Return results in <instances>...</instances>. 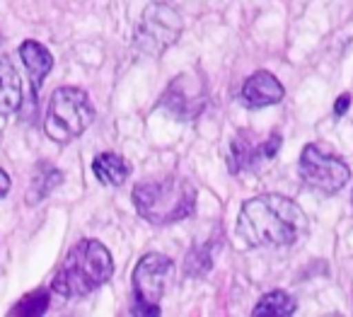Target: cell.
<instances>
[{
  "instance_id": "6",
  "label": "cell",
  "mask_w": 353,
  "mask_h": 317,
  "mask_svg": "<svg viewBox=\"0 0 353 317\" xmlns=\"http://www.w3.org/2000/svg\"><path fill=\"white\" fill-rule=\"evenodd\" d=\"M182 15L167 3H152L143 10L136 27V44L143 54L162 56L182 35Z\"/></svg>"
},
{
  "instance_id": "9",
  "label": "cell",
  "mask_w": 353,
  "mask_h": 317,
  "mask_svg": "<svg viewBox=\"0 0 353 317\" xmlns=\"http://www.w3.org/2000/svg\"><path fill=\"white\" fill-rule=\"evenodd\" d=\"M281 148V136L274 133L266 141H256V136L252 131H240L232 138L230 146V172H245V170H256L259 162H266L279 153Z\"/></svg>"
},
{
  "instance_id": "7",
  "label": "cell",
  "mask_w": 353,
  "mask_h": 317,
  "mask_svg": "<svg viewBox=\"0 0 353 317\" xmlns=\"http://www.w3.org/2000/svg\"><path fill=\"white\" fill-rule=\"evenodd\" d=\"M300 177L305 180V184L322 194H336L348 184L351 170L341 157L327 153L317 143H310L300 155Z\"/></svg>"
},
{
  "instance_id": "14",
  "label": "cell",
  "mask_w": 353,
  "mask_h": 317,
  "mask_svg": "<svg viewBox=\"0 0 353 317\" xmlns=\"http://www.w3.org/2000/svg\"><path fill=\"white\" fill-rule=\"evenodd\" d=\"M63 182V172L56 170L54 165H49V162H41V165H37L34 175H32V184H30V191H27V204H39V201H44L46 196L51 194V191L56 189V186Z\"/></svg>"
},
{
  "instance_id": "3",
  "label": "cell",
  "mask_w": 353,
  "mask_h": 317,
  "mask_svg": "<svg viewBox=\"0 0 353 317\" xmlns=\"http://www.w3.org/2000/svg\"><path fill=\"white\" fill-rule=\"evenodd\" d=\"M133 206L148 223L167 225L184 220L196 209V189L176 175L141 182L133 189Z\"/></svg>"
},
{
  "instance_id": "11",
  "label": "cell",
  "mask_w": 353,
  "mask_h": 317,
  "mask_svg": "<svg viewBox=\"0 0 353 317\" xmlns=\"http://www.w3.org/2000/svg\"><path fill=\"white\" fill-rule=\"evenodd\" d=\"M20 59H22V64H25L27 73H30L32 88H34V95H37L39 93L41 80L54 68V56H51V51L46 49L44 44H39V41H34V39H27V41H22V46H20Z\"/></svg>"
},
{
  "instance_id": "5",
  "label": "cell",
  "mask_w": 353,
  "mask_h": 317,
  "mask_svg": "<svg viewBox=\"0 0 353 317\" xmlns=\"http://www.w3.org/2000/svg\"><path fill=\"white\" fill-rule=\"evenodd\" d=\"M174 262L165 254H145L133 269V310L141 315H160V300Z\"/></svg>"
},
{
  "instance_id": "15",
  "label": "cell",
  "mask_w": 353,
  "mask_h": 317,
  "mask_svg": "<svg viewBox=\"0 0 353 317\" xmlns=\"http://www.w3.org/2000/svg\"><path fill=\"white\" fill-rule=\"evenodd\" d=\"M298 310V302L290 293L285 291H271L261 298L259 302L254 305V315H279V317H285V315H293Z\"/></svg>"
},
{
  "instance_id": "4",
  "label": "cell",
  "mask_w": 353,
  "mask_h": 317,
  "mask_svg": "<svg viewBox=\"0 0 353 317\" xmlns=\"http://www.w3.org/2000/svg\"><path fill=\"white\" fill-rule=\"evenodd\" d=\"M94 122V107L88 93L80 88H59L51 95L44 117V131L51 141L70 143Z\"/></svg>"
},
{
  "instance_id": "18",
  "label": "cell",
  "mask_w": 353,
  "mask_h": 317,
  "mask_svg": "<svg viewBox=\"0 0 353 317\" xmlns=\"http://www.w3.org/2000/svg\"><path fill=\"white\" fill-rule=\"evenodd\" d=\"M10 186H12L10 175H8L6 170H0V199H3V196L10 194Z\"/></svg>"
},
{
  "instance_id": "1",
  "label": "cell",
  "mask_w": 353,
  "mask_h": 317,
  "mask_svg": "<svg viewBox=\"0 0 353 317\" xmlns=\"http://www.w3.org/2000/svg\"><path fill=\"white\" fill-rule=\"evenodd\" d=\"M307 230V218L295 201L281 194H261L240 211L237 235L250 247H288Z\"/></svg>"
},
{
  "instance_id": "20",
  "label": "cell",
  "mask_w": 353,
  "mask_h": 317,
  "mask_svg": "<svg viewBox=\"0 0 353 317\" xmlns=\"http://www.w3.org/2000/svg\"><path fill=\"white\" fill-rule=\"evenodd\" d=\"M351 204H353V196H351Z\"/></svg>"
},
{
  "instance_id": "17",
  "label": "cell",
  "mask_w": 353,
  "mask_h": 317,
  "mask_svg": "<svg viewBox=\"0 0 353 317\" xmlns=\"http://www.w3.org/2000/svg\"><path fill=\"white\" fill-rule=\"evenodd\" d=\"M49 307V296L46 291H34L30 296H25L20 302L12 305V315H41Z\"/></svg>"
},
{
  "instance_id": "16",
  "label": "cell",
  "mask_w": 353,
  "mask_h": 317,
  "mask_svg": "<svg viewBox=\"0 0 353 317\" xmlns=\"http://www.w3.org/2000/svg\"><path fill=\"white\" fill-rule=\"evenodd\" d=\"M211 267H213L211 244H196V247L189 249L187 262H184V271L189 276H203V273L211 271Z\"/></svg>"
},
{
  "instance_id": "13",
  "label": "cell",
  "mask_w": 353,
  "mask_h": 317,
  "mask_svg": "<svg viewBox=\"0 0 353 317\" xmlns=\"http://www.w3.org/2000/svg\"><path fill=\"white\" fill-rule=\"evenodd\" d=\"M92 172L102 184L107 186H121L131 175V165L117 153H99L92 160Z\"/></svg>"
},
{
  "instance_id": "10",
  "label": "cell",
  "mask_w": 353,
  "mask_h": 317,
  "mask_svg": "<svg viewBox=\"0 0 353 317\" xmlns=\"http://www.w3.org/2000/svg\"><path fill=\"white\" fill-rule=\"evenodd\" d=\"M283 85L279 83L274 73L269 70H256L254 75L245 80L242 85V102L252 109H261V107H271V104H279L283 99Z\"/></svg>"
},
{
  "instance_id": "12",
  "label": "cell",
  "mask_w": 353,
  "mask_h": 317,
  "mask_svg": "<svg viewBox=\"0 0 353 317\" xmlns=\"http://www.w3.org/2000/svg\"><path fill=\"white\" fill-rule=\"evenodd\" d=\"M22 104V80L15 66L0 56V117L17 112Z\"/></svg>"
},
{
  "instance_id": "8",
  "label": "cell",
  "mask_w": 353,
  "mask_h": 317,
  "mask_svg": "<svg viewBox=\"0 0 353 317\" xmlns=\"http://www.w3.org/2000/svg\"><path fill=\"white\" fill-rule=\"evenodd\" d=\"M162 107L179 122H192L206 107V88L194 73H184L174 78L162 95Z\"/></svg>"
},
{
  "instance_id": "2",
  "label": "cell",
  "mask_w": 353,
  "mask_h": 317,
  "mask_svg": "<svg viewBox=\"0 0 353 317\" xmlns=\"http://www.w3.org/2000/svg\"><path fill=\"white\" fill-rule=\"evenodd\" d=\"M112 273L114 262L109 249L97 240H80L65 254L63 264L51 281V291L73 300L97 291L112 278Z\"/></svg>"
},
{
  "instance_id": "19",
  "label": "cell",
  "mask_w": 353,
  "mask_h": 317,
  "mask_svg": "<svg viewBox=\"0 0 353 317\" xmlns=\"http://www.w3.org/2000/svg\"><path fill=\"white\" fill-rule=\"evenodd\" d=\"M348 104H351V95H341V97L336 99V107H334V112H336V117H341V114L346 112Z\"/></svg>"
}]
</instances>
